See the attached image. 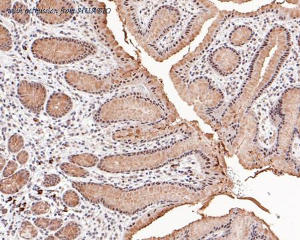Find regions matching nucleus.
I'll use <instances>...</instances> for the list:
<instances>
[{
	"label": "nucleus",
	"mask_w": 300,
	"mask_h": 240,
	"mask_svg": "<svg viewBox=\"0 0 300 240\" xmlns=\"http://www.w3.org/2000/svg\"><path fill=\"white\" fill-rule=\"evenodd\" d=\"M115 2L123 24L144 50L160 62L190 44L218 11L207 1Z\"/></svg>",
	"instance_id": "nucleus-1"
},
{
	"label": "nucleus",
	"mask_w": 300,
	"mask_h": 240,
	"mask_svg": "<svg viewBox=\"0 0 300 240\" xmlns=\"http://www.w3.org/2000/svg\"><path fill=\"white\" fill-rule=\"evenodd\" d=\"M168 111L162 85L146 92H128L113 96L94 112L93 120L98 125L150 123L166 121Z\"/></svg>",
	"instance_id": "nucleus-2"
},
{
	"label": "nucleus",
	"mask_w": 300,
	"mask_h": 240,
	"mask_svg": "<svg viewBox=\"0 0 300 240\" xmlns=\"http://www.w3.org/2000/svg\"><path fill=\"white\" fill-rule=\"evenodd\" d=\"M150 75L141 66L136 69L118 68L105 74L69 70L65 72L64 78L66 84L76 91L101 96L142 83Z\"/></svg>",
	"instance_id": "nucleus-3"
},
{
	"label": "nucleus",
	"mask_w": 300,
	"mask_h": 240,
	"mask_svg": "<svg viewBox=\"0 0 300 240\" xmlns=\"http://www.w3.org/2000/svg\"><path fill=\"white\" fill-rule=\"evenodd\" d=\"M99 51L96 43L70 37H42L35 40L31 47L35 58L56 65L84 62L97 56Z\"/></svg>",
	"instance_id": "nucleus-4"
},
{
	"label": "nucleus",
	"mask_w": 300,
	"mask_h": 240,
	"mask_svg": "<svg viewBox=\"0 0 300 240\" xmlns=\"http://www.w3.org/2000/svg\"><path fill=\"white\" fill-rule=\"evenodd\" d=\"M161 124L134 123L120 125L111 131L110 137L113 142L119 144L142 145L153 143L181 134V130L164 133Z\"/></svg>",
	"instance_id": "nucleus-5"
},
{
	"label": "nucleus",
	"mask_w": 300,
	"mask_h": 240,
	"mask_svg": "<svg viewBox=\"0 0 300 240\" xmlns=\"http://www.w3.org/2000/svg\"><path fill=\"white\" fill-rule=\"evenodd\" d=\"M76 5L73 1L63 0H42L37 3L36 14L42 22L56 25L68 22L73 18Z\"/></svg>",
	"instance_id": "nucleus-6"
},
{
	"label": "nucleus",
	"mask_w": 300,
	"mask_h": 240,
	"mask_svg": "<svg viewBox=\"0 0 300 240\" xmlns=\"http://www.w3.org/2000/svg\"><path fill=\"white\" fill-rule=\"evenodd\" d=\"M17 97L23 107L35 114L42 111L47 98V90L39 82L22 80L17 88Z\"/></svg>",
	"instance_id": "nucleus-7"
},
{
	"label": "nucleus",
	"mask_w": 300,
	"mask_h": 240,
	"mask_svg": "<svg viewBox=\"0 0 300 240\" xmlns=\"http://www.w3.org/2000/svg\"><path fill=\"white\" fill-rule=\"evenodd\" d=\"M74 103L70 96L66 94L55 93L49 98L46 104V112L50 117L61 118L71 112Z\"/></svg>",
	"instance_id": "nucleus-8"
},
{
	"label": "nucleus",
	"mask_w": 300,
	"mask_h": 240,
	"mask_svg": "<svg viewBox=\"0 0 300 240\" xmlns=\"http://www.w3.org/2000/svg\"><path fill=\"white\" fill-rule=\"evenodd\" d=\"M30 174L27 170H19L12 176L7 177L1 181V192L4 194H16L29 182Z\"/></svg>",
	"instance_id": "nucleus-9"
},
{
	"label": "nucleus",
	"mask_w": 300,
	"mask_h": 240,
	"mask_svg": "<svg viewBox=\"0 0 300 240\" xmlns=\"http://www.w3.org/2000/svg\"><path fill=\"white\" fill-rule=\"evenodd\" d=\"M68 159L72 164L82 168H94L98 166L100 162L99 157L92 153L86 152L70 155Z\"/></svg>",
	"instance_id": "nucleus-10"
},
{
	"label": "nucleus",
	"mask_w": 300,
	"mask_h": 240,
	"mask_svg": "<svg viewBox=\"0 0 300 240\" xmlns=\"http://www.w3.org/2000/svg\"><path fill=\"white\" fill-rule=\"evenodd\" d=\"M82 234V226L78 222H70L55 234L59 240H75Z\"/></svg>",
	"instance_id": "nucleus-11"
},
{
	"label": "nucleus",
	"mask_w": 300,
	"mask_h": 240,
	"mask_svg": "<svg viewBox=\"0 0 300 240\" xmlns=\"http://www.w3.org/2000/svg\"><path fill=\"white\" fill-rule=\"evenodd\" d=\"M11 13L13 20L19 24H27L30 20V11L28 7L24 3L19 1L13 4Z\"/></svg>",
	"instance_id": "nucleus-12"
},
{
	"label": "nucleus",
	"mask_w": 300,
	"mask_h": 240,
	"mask_svg": "<svg viewBox=\"0 0 300 240\" xmlns=\"http://www.w3.org/2000/svg\"><path fill=\"white\" fill-rule=\"evenodd\" d=\"M60 169L67 176L73 178H85L90 175L86 169L72 163H63L60 165Z\"/></svg>",
	"instance_id": "nucleus-13"
},
{
	"label": "nucleus",
	"mask_w": 300,
	"mask_h": 240,
	"mask_svg": "<svg viewBox=\"0 0 300 240\" xmlns=\"http://www.w3.org/2000/svg\"><path fill=\"white\" fill-rule=\"evenodd\" d=\"M0 45H1V50L3 52H9L13 47L11 33L3 25L0 26Z\"/></svg>",
	"instance_id": "nucleus-14"
},
{
	"label": "nucleus",
	"mask_w": 300,
	"mask_h": 240,
	"mask_svg": "<svg viewBox=\"0 0 300 240\" xmlns=\"http://www.w3.org/2000/svg\"><path fill=\"white\" fill-rule=\"evenodd\" d=\"M19 235L23 239L32 240L38 235L36 228L29 221L23 222L19 229Z\"/></svg>",
	"instance_id": "nucleus-15"
},
{
	"label": "nucleus",
	"mask_w": 300,
	"mask_h": 240,
	"mask_svg": "<svg viewBox=\"0 0 300 240\" xmlns=\"http://www.w3.org/2000/svg\"><path fill=\"white\" fill-rule=\"evenodd\" d=\"M63 201L68 207H77L80 204V197L77 191L68 190L64 193V196H63Z\"/></svg>",
	"instance_id": "nucleus-16"
},
{
	"label": "nucleus",
	"mask_w": 300,
	"mask_h": 240,
	"mask_svg": "<svg viewBox=\"0 0 300 240\" xmlns=\"http://www.w3.org/2000/svg\"><path fill=\"white\" fill-rule=\"evenodd\" d=\"M23 146H24V139L21 135L15 133L9 137L7 147L11 153L19 152L22 149Z\"/></svg>",
	"instance_id": "nucleus-17"
},
{
	"label": "nucleus",
	"mask_w": 300,
	"mask_h": 240,
	"mask_svg": "<svg viewBox=\"0 0 300 240\" xmlns=\"http://www.w3.org/2000/svg\"><path fill=\"white\" fill-rule=\"evenodd\" d=\"M50 210V205L48 202L40 201L33 204L31 211L33 215L41 216L48 213Z\"/></svg>",
	"instance_id": "nucleus-18"
},
{
	"label": "nucleus",
	"mask_w": 300,
	"mask_h": 240,
	"mask_svg": "<svg viewBox=\"0 0 300 240\" xmlns=\"http://www.w3.org/2000/svg\"><path fill=\"white\" fill-rule=\"evenodd\" d=\"M60 181L61 178L58 175L54 174L46 175L43 181L42 186L45 188H52L57 186Z\"/></svg>",
	"instance_id": "nucleus-19"
},
{
	"label": "nucleus",
	"mask_w": 300,
	"mask_h": 240,
	"mask_svg": "<svg viewBox=\"0 0 300 240\" xmlns=\"http://www.w3.org/2000/svg\"><path fill=\"white\" fill-rule=\"evenodd\" d=\"M17 168H18V166H17L16 162H13V161H9L3 171V177L7 178V177L12 176L13 174H15Z\"/></svg>",
	"instance_id": "nucleus-20"
},
{
	"label": "nucleus",
	"mask_w": 300,
	"mask_h": 240,
	"mask_svg": "<svg viewBox=\"0 0 300 240\" xmlns=\"http://www.w3.org/2000/svg\"><path fill=\"white\" fill-rule=\"evenodd\" d=\"M11 1L2 0L1 1V13L3 16L7 17L11 13Z\"/></svg>",
	"instance_id": "nucleus-21"
},
{
	"label": "nucleus",
	"mask_w": 300,
	"mask_h": 240,
	"mask_svg": "<svg viewBox=\"0 0 300 240\" xmlns=\"http://www.w3.org/2000/svg\"><path fill=\"white\" fill-rule=\"evenodd\" d=\"M50 219L46 218H37L34 220V224L36 227L40 229H48L50 226Z\"/></svg>",
	"instance_id": "nucleus-22"
},
{
	"label": "nucleus",
	"mask_w": 300,
	"mask_h": 240,
	"mask_svg": "<svg viewBox=\"0 0 300 240\" xmlns=\"http://www.w3.org/2000/svg\"><path fill=\"white\" fill-rule=\"evenodd\" d=\"M63 220L56 218V219H52L50 220V226H49L48 230L50 231H57L62 228L63 226Z\"/></svg>",
	"instance_id": "nucleus-23"
},
{
	"label": "nucleus",
	"mask_w": 300,
	"mask_h": 240,
	"mask_svg": "<svg viewBox=\"0 0 300 240\" xmlns=\"http://www.w3.org/2000/svg\"><path fill=\"white\" fill-rule=\"evenodd\" d=\"M29 159V153L26 151L22 150L19 151L17 155V161L20 164H26Z\"/></svg>",
	"instance_id": "nucleus-24"
},
{
	"label": "nucleus",
	"mask_w": 300,
	"mask_h": 240,
	"mask_svg": "<svg viewBox=\"0 0 300 240\" xmlns=\"http://www.w3.org/2000/svg\"><path fill=\"white\" fill-rule=\"evenodd\" d=\"M5 163H6V159L3 156H1V170H2L3 167L5 166Z\"/></svg>",
	"instance_id": "nucleus-25"
}]
</instances>
